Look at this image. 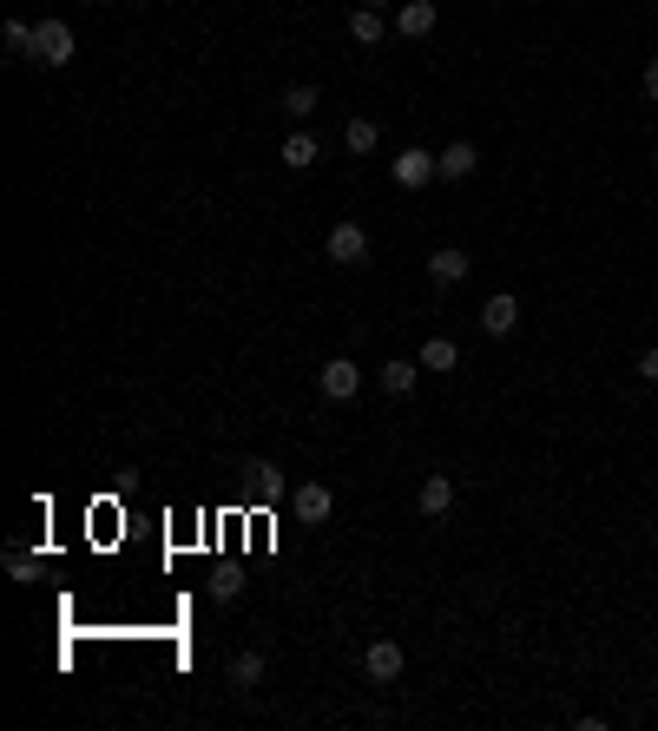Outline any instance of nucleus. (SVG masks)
Wrapping results in <instances>:
<instances>
[{"label":"nucleus","mask_w":658,"mask_h":731,"mask_svg":"<svg viewBox=\"0 0 658 731\" xmlns=\"http://www.w3.org/2000/svg\"><path fill=\"white\" fill-rule=\"evenodd\" d=\"M362 672H369V679H376V685H395V679H402V672H408V652L395 646V639H376V646L362 652Z\"/></svg>","instance_id":"obj_6"},{"label":"nucleus","mask_w":658,"mask_h":731,"mask_svg":"<svg viewBox=\"0 0 658 731\" xmlns=\"http://www.w3.org/2000/svg\"><path fill=\"white\" fill-rule=\"evenodd\" d=\"M435 0H402V7H395V33H402V40H428V33H435Z\"/></svg>","instance_id":"obj_7"},{"label":"nucleus","mask_w":658,"mask_h":731,"mask_svg":"<svg viewBox=\"0 0 658 731\" xmlns=\"http://www.w3.org/2000/svg\"><path fill=\"white\" fill-rule=\"evenodd\" d=\"M481 330H487V336H514V330H520V303L507 297V290L481 303Z\"/></svg>","instance_id":"obj_9"},{"label":"nucleus","mask_w":658,"mask_h":731,"mask_svg":"<svg viewBox=\"0 0 658 731\" xmlns=\"http://www.w3.org/2000/svg\"><path fill=\"white\" fill-rule=\"evenodd\" d=\"M316 389H323L329 402H349V396H356V389H362V369L349 363V356H329V363L316 369Z\"/></svg>","instance_id":"obj_3"},{"label":"nucleus","mask_w":658,"mask_h":731,"mask_svg":"<svg viewBox=\"0 0 658 731\" xmlns=\"http://www.w3.org/2000/svg\"><path fill=\"white\" fill-rule=\"evenodd\" d=\"M0 47L20 53V60H33V27L27 20H7V27H0Z\"/></svg>","instance_id":"obj_19"},{"label":"nucleus","mask_w":658,"mask_h":731,"mask_svg":"<svg viewBox=\"0 0 658 731\" xmlns=\"http://www.w3.org/2000/svg\"><path fill=\"white\" fill-rule=\"evenodd\" d=\"M632 369H639V382H658V350H639V363H632Z\"/></svg>","instance_id":"obj_23"},{"label":"nucleus","mask_w":658,"mask_h":731,"mask_svg":"<svg viewBox=\"0 0 658 731\" xmlns=\"http://www.w3.org/2000/svg\"><path fill=\"white\" fill-rule=\"evenodd\" d=\"M415 376H422V356H415V363H408V356H395V363L376 369V382L389 389V396H408V389H415Z\"/></svg>","instance_id":"obj_13"},{"label":"nucleus","mask_w":658,"mask_h":731,"mask_svg":"<svg viewBox=\"0 0 658 731\" xmlns=\"http://www.w3.org/2000/svg\"><path fill=\"white\" fill-rule=\"evenodd\" d=\"M290 508H297L303 527H323L329 514H336V494H329L323 481H303V488H290Z\"/></svg>","instance_id":"obj_5"},{"label":"nucleus","mask_w":658,"mask_h":731,"mask_svg":"<svg viewBox=\"0 0 658 731\" xmlns=\"http://www.w3.org/2000/svg\"><path fill=\"white\" fill-rule=\"evenodd\" d=\"M474 264H468V251H455V244H441V251H428V277L435 284H461Z\"/></svg>","instance_id":"obj_10"},{"label":"nucleus","mask_w":658,"mask_h":731,"mask_svg":"<svg viewBox=\"0 0 658 731\" xmlns=\"http://www.w3.org/2000/svg\"><path fill=\"white\" fill-rule=\"evenodd\" d=\"M389 178H395V185H402V191H422L428 178H441V165H435V152H422V145H408L402 159L389 165Z\"/></svg>","instance_id":"obj_4"},{"label":"nucleus","mask_w":658,"mask_h":731,"mask_svg":"<svg viewBox=\"0 0 658 731\" xmlns=\"http://www.w3.org/2000/svg\"><path fill=\"white\" fill-rule=\"evenodd\" d=\"M73 27H66V20H40V27H33V60L40 66H66L73 60Z\"/></svg>","instance_id":"obj_1"},{"label":"nucleus","mask_w":658,"mask_h":731,"mask_svg":"<svg viewBox=\"0 0 658 731\" xmlns=\"http://www.w3.org/2000/svg\"><path fill=\"white\" fill-rule=\"evenodd\" d=\"M356 7H389V0H356Z\"/></svg>","instance_id":"obj_25"},{"label":"nucleus","mask_w":658,"mask_h":731,"mask_svg":"<svg viewBox=\"0 0 658 731\" xmlns=\"http://www.w3.org/2000/svg\"><path fill=\"white\" fill-rule=\"evenodd\" d=\"M645 99H652V106H658V60L645 66Z\"/></svg>","instance_id":"obj_24"},{"label":"nucleus","mask_w":658,"mask_h":731,"mask_svg":"<svg viewBox=\"0 0 658 731\" xmlns=\"http://www.w3.org/2000/svg\"><path fill=\"white\" fill-rule=\"evenodd\" d=\"M283 165H290V172H310L316 159H323V145L310 139V132H290V139H283V152H277Z\"/></svg>","instance_id":"obj_14"},{"label":"nucleus","mask_w":658,"mask_h":731,"mask_svg":"<svg viewBox=\"0 0 658 731\" xmlns=\"http://www.w3.org/2000/svg\"><path fill=\"white\" fill-rule=\"evenodd\" d=\"M349 40H356V47H376L382 40V7H356V14H349Z\"/></svg>","instance_id":"obj_15"},{"label":"nucleus","mask_w":658,"mask_h":731,"mask_svg":"<svg viewBox=\"0 0 658 731\" xmlns=\"http://www.w3.org/2000/svg\"><path fill=\"white\" fill-rule=\"evenodd\" d=\"M415 501H422V514H428V521H441V514L455 508V481H448V475H428Z\"/></svg>","instance_id":"obj_12"},{"label":"nucleus","mask_w":658,"mask_h":731,"mask_svg":"<svg viewBox=\"0 0 658 731\" xmlns=\"http://www.w3.org/2000/svg\"><path fill=\"white\" fill-rule=\"evenodd\" d=\"M244 481L257 488V501H290V488H283V468H277V461H264V455L244 461Z\"/></svg>","instance_id":"obj_8"},{"label":"nucleus","mask_w":658,"mask_h":731,"mask_svg":"<svg viewBox=\"0 0 658 731\" xmlns=\"http://www.w3.org/2000/svg\"><path fill=\"white\" fill-rule=\"evenodd\" d=\"M231 685H244V692L264 685V652H237V659H231Z\"/></svg>","instance_id":"obj_17"},{"label":"nucleus","mask_w":658,"mask_h":731,"mask_svg":"<svg viewBox=\"0 0 658 731\" xmlns=\"http://www.w3.org/2000/svg\"><path fill=\"white\" fill-rule=\"evenodd\" d=\"M237 593H244V580H237V573H211V600H218V606H231Z\"/></svg>","instance_id":"obj_20"},{"label":"nucleus","mask_w":658,"mask_h":731,"mask_svg":"<svg viewBox=\"0 0 658 731\" xmlns=\"http://www.w3.org/2000/svg\"><path fill=\"white\" fill-rule=\"evenodd\" d=\"M323 251H329V264H369V231H362L356 218H343L336 231H329Z\"/></svg>","instance_id":"obj_2"},{"label":"nucleus","mask_w":658,"mask_h":731,"mask_svg":"<svg viewBox=\"0 0 658 731\" xmlns=\"http://www.w3.org/2000/svg\"><path fill=\"white\" fill-rule=\"evenodd\" d=\"M7 573H14V580H33V573H40V560H33L27 547H7Z\"/></svg>","instance_id":"obj_22"},{"label":"nucleus","mask_w":658,"mask_h":731,"mask_svg":"<svg viewBox=\"0 0 658 731\" xmlns=\"http://www.w3.org/2000/svg\"><path fill=\"white\" fill-rule=\"evenodd\" d=\"M435 165H441V178H474L481 152H474L468 139H455V145H441V152H435Z\"/></svg>","instance_id":"obj_11"},{"label":"nucleus","mask_w":658,"mask_h":731,"mask_svg":"<svg viewBox=\"0 0 658 731\" xmlns=\"http://www.w3.org/2000/svg\"><path fill=\"white\" fill-rule=\"evenodd\" d=\"M455 363H461V350L448 343V336H428L422 343V369H455Z\"/></svg>","instance_id":"obj_18"},{"label":"nucleus","mask_w":658,"mask_h":731,"mask_svg":"<svg viewBox=\"0 0 658 731\" xmlns=\"http://www.w3.org/2000/svg\"><path fill=\"white\" fill-rule=\"evenodd\" d=\"M343 145H349V152H356V159H362V152H376V145H382V126H376V119H349Z\"/></svg>","instance_id":"obj_16"},{"label":"nucleus","mask_w":658,"mask_h":731,"mask_svg":"<svg viewBox=\"0 0 658 731\" xmlns=\"http://www.w3.org/2000/svg\"><path fill=\"white\" fill-rule=\"evenodd\" d=\"M283 106L297 112V119H310V112H316V86H290V93H283Z\"/></svg>","instance_id":"obj_21"}]
</instances>
